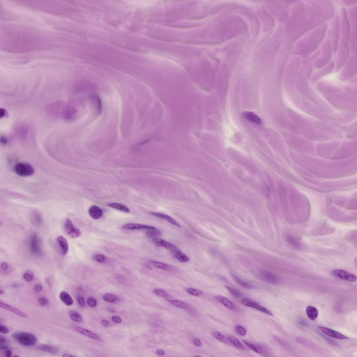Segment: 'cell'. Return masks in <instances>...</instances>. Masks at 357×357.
Instances as JSON below:
<instances>
[{"label": "cell", "instance_id": "1", "mask_svg": "<svg viewBox=\"0 0 357 357\" xmlns=\"http://www.w3.org/2000/svg\"><path fill=\"white\" fill-rule=\"evenodd\" d=\"M12 337L18 343L26 346H34L38 341L36 336L29 332H15L12 334Z\"/></svg>", "mask_w": 357, "mask_h": 357}, {"label": "cell", "instance_id": "2", "mask_svg": "<svg viewBox=\"0 0 357 357\" xmlns=\"http://www.w3.org/2000/svg\"><path fill=\"white\" fill-rule=\"evenodd\" d=\"M30 251L32 255L41 256L43 254L42 243L41 239L36 233L31 235L29 241Z\"/></svg>", "mask_w": 357, "mask_h": 357}, {"label": "cell", "instance_id": "3", "mask_svg": "<svg viewBox=\"0 0 357 357\" xmlns=\"http://www.w3.org/2000/svg\"><path fill=\"white\" fill-rule=\"evenodd\" d=\"M76 102L71 101L65 104L62 118L67 120H72L77 118L79 110Z\"/></svg>", "mask_w": 357, "mask_h": 357}, {"label": "cell", "instance_id": "4", "mask_svg": "<svg viewBox=\"0 0 357 357\" xmlns=\"http://www.w3.org/2000/svg\"><path fill=\"white\" fill-rule=\"evenodd\" d=\"M243 342L248 347L257 354L265 356H269L271 354L270 348L267 346L261 344H253L243 340Z\"/></svg>", "mask_w": 357, "mask_h": 357}, {"label": "cell", "instance_id": "5", "mask_svg": "<svg viewBox=\"0 0 357 357\" xmlns=\"http://www.w3.org/2000/svg\"><path fill=\"white\" fill-rule=\"evenodd\" d=\"M15 171L18 175L22 176H32L34 173V169L32 166L26 163L17 164L15 166Z\"/></svg>", "mask_w": 357, "mask_h": 357}, {"label": "cell", "instance_id": "6", "mask_svg": "<svg viewBox=\"0 0 357 357\" xmlns=\"http://www.w3.org/2000/svg\"><path fill=\"white\" fill-rule=\"evenodd\" d=\"M65 104L63 102H57L49 105L47 108L48 113L55 117H62Z\"/></svg>", "mask_w": 357, "mask_h": 357}, {"label": "cell", "instance_id": "7", "mask_svg": "<svg viewBox=\"0 0 357 357\" xmlns=\"http://www.w3.org/2000/svg\"><path fill=\"white\" fill-rule=\"evenodd\" d=\"M332 273L334 276L342 280L350 282H355L356 280V277L355 274L344 270H334Z\"/></svg>", "mask_w": 357, "mask_h": 357}, {"label": "cell", "instance_id": "8", "mask_svg": "<svg viewBox=\"0 0 357 357\" xmlns=\"http://www.w3.org/2000/svg\"><path fill=\"white\" fill-rule=\"evenodd\" d=\"M241 303L246 306L253 308L257 309V310L261 311L268 315L271 316H273L271 312L268 310L267 309L251 299L243 298L241 299Z\"/></svg>", "mask_w": 357, "mask_h": 357}, {"label": "cell", "instance_id": "9", "mask_svg": "<svg viewBox=\"0 0 357 357\" xmlns=\"http://www.w3.org/2000/svg\"><path fill=\"white\" fill-rule=\"evenodd\" d=\"M64 229L67 234L74 238L80 236L81 235V231L74 226L72 222L69 218L67 219L65 221Z\"/></svg>", "mask_w": 357, "mask_h": 357}, {"label": "cell", "instance_id": "10", "mask_svg": "<svg viewBox=\"0 0 357 357\" xmlns=\"http://www.w3.org/2000/svg\"><path fill=\"white\" fill-rule=\"evenodd\" d=\"M260 276L263 280L270 284H276L279 282L278 277L268 270L261 271L260 272Z\"/></svg>", "mask_w": 357, "mask_h": 357}, {"label": "cell", "instance_id": "11", "mask_svg": "<svg viewBox=\"0 0 357 357\" xmlns=\"http://www.w3.org/2000/svg\"><path fill=\"white\" fill-rule=\"evenodd\" d=\"M319 328L321 331L327 336L332 338L338 339H346L349 338L347 336L343 335L334 330L327 327L319 326Z\"/></svg>", "mask_w": 357, "mask_h": 357}, {"label": "cell", "instance_id": "12", "mask_svg": "<svg viewBox=\"0 0 357 357\" xmlns=\"http://www.w3.org/2000/svg\"><path fill=\"white\" fill-rule=\"evenodd\" d=\"M153 241L156 245L167 248L171 251V253L178 248L173 244L159 238H154Z\"/></svg>", "mask_w": 357, "mask_h": 357}, {"label": "cell", "instance_id": "13", "mask_svg": "<svg viewBox=\"0 0 357 357\" xmlns=\"http://www.w3.org/2000/svg\"><path fill=\"white\" fill-rule=\"evenodd\" d=\"M0 307L1 308L11 312L20 317L24 318L28 317L27 315L23 312L1 301H0Z\"/></svg>", "mask_w": 357, "mask_h": 357}, {"label": "cell", "instance_id": "14", "mask_svg": "<svg viewBox=\"0 0 357 357\" xmlns=\"http://www.w3.org/2000/svg\"><path fill=\"white\" fill-rule=\"evenodd\" d=\"M123 229L127 230H136L141 229L148 230L156 229L151 226L138 224V223H129L125 225Z\"/></svg>", "mask_w": 357, "mask_h": 357}, {"label": "cell", "instance_id": "15", "mask_svg": "<svg viewBox=\"0 0 357 357\" xmlns=\"http://www.w3.org/2000/svg\"><path fill=\"white\" fill-rule=\"evenodd\" d=\"M89 97L91 102L96 108L97 114L99 115L101 113L102 110L101 100L99 96L96 94H93L89 96Z\"/></svg>", "mask_w": 357, "mask_h": 357}, {"label": "cell", "instance_id": "16", "mask_svg": "<svg viewBox=\"0 0 357 357\" xmlns=\"http://www.w3.org/2000/svg\"><path fill=\"white\" fill-rule=\"evenodd\" d=\"M57 241L60 247L61 253L63 255H66L69 249V243L67 240L63 236H59L57 238Z\"/></svg>", "mask_w": 357, "mask_h": 357}, {"label": "cell", "instance_id": "17", "mask_svg": "<svg viewBox=\"0 0 357 357\" xmlns=\"http://www.w3.org/2000/svg\"><path fill=\"white\" fill-rule=\"evenodd\" d=\"M74 329L75 331L78 332V333L83 334V335L88 336V337L93 339H94L97 340L98 341H102V340L101 339L99 336H97V334L93 333V332L89 331V330L79 327H74Z\"/></svg>", "mask_w": 357, "mask_h": 357}, {"label": "cell", "instance_id": "18", "mask_svg": "<svg viewBox=\"0 0 357 357\" xmlns=\"http://www.w3.org/2000/svg\"><path fill=\"white\" fill-rule=\"evenodd\" d=\"M36 349L42 351L48 352L53 354H58L59 352L58 348L56 346L49 345V344H42L36 347Z\"/></svg>", "mask_w": 357, "mask_h": 357}, {"label": "cell", "instance_id": "19", "mask_svg": "<svg viewBox=\"0 0 357 357\" xmlns=\"http://www.w3.org/2000/svg\"><path fill=\"white\" fill-rule=\"evenodd\" d=\"M215 299L230 310H236V307L235 304L226 297L222 296H217L215 297Z\"/></svg>", "mask_w": 357, "mask_h": 357}, {"label": "cell", "instance_id": "20", "mask_svg": "<svg viewBox=\"0 0 357 357\" xmlns=\"http://www.w3.org/2000/svg\"><path fill=\"white\" fill-rule=\"evenodd\" d=\"M14 132L18 137L24 138L28 134V128L26 125L20 123L16 126Z\"/></svg>", "mask_w": 357, "mask_h": 357}, {"label": "cell", "instance_id": "21", "mask_svg": "<svg viewBox=\"0 0 357 357\" xmlns=\"http://www.w3.org/2000/svg\"><path fill=\"white\" fill-rule=\"evenodd\" d=\"M89 214L92 218L98 219L102 217L103 212L101 209L97 206H93L89 209Z\"/></svg>", "mask_w": 357, "mask_h": 357}, {"label": "cell", "instance_id": "22", "mask_svg": "<svg viewBox=\"0 0 357 357\" xmlns=\"http://www.w3.org/2000/svg\"><path fill=\"white\" fill-rule=\"evenodd\" d=\"M243 116L246 120L250 122L257 125L261 124L262 121L260 118L253 112H245L243 113Z\"/></svg>", "mask_w": 357, "mask_h": 357}, {"label": "cell", "instance_id": "23", "mask_svg": "<svg viewBox=\"0 0 357 357\" xmlns=\"http://www.w3.org/2000/svg\"><path fill=\"white\" fill-rule=\"evenodd\" d=\"M150 214L152 216H155L159 218H163L165 219L168 221V222L171 223L176 226L180 227V225L177 221L174 220V219L172 218L171 217L168 216L167 215L164 214L162 213H160L159 212H152L150 213Z\"/></svg>", "mask_w": 357, "mask_h": 357}, {"label": "cell", "instance_id": "24", "mask_svg": "<svg viewBox=\"0 0 357 357\" xmlns=\"http://www.w3.org/2000/svg\"><path fill=\"white\" fill-rule=\"evenodd\" d=\"M149 264L155 267V268L167 271H172L174 270V268L173 267L167 264L163 263L162 262L151 261L149 262Z\"/></svg>", "mask_w": 357, "mask_h": 357}, {"label": "cell", "instance_id": "25", "mask_svg": "<svg viewBox=\"0 0 357 357\" xmlns=\"http://www.w3.org/2000/svg\"><path fill=\"white\" fill-rule=\"evenodd\" d=\"M172 254L174 257L180 262L186 263L188 262L190 260L188 256L178 248Z\"/></svg>", "mask_w": 357, "mask_h": 357}, {"label": "cell", "instance_id": "26", "mask_svg": "<svg viewBox=\"0 0 357 357\" xmlns=\"http://www.w3.org/2000/svg\"><path fill=\"white\" fill-rule=\"evenodd\" d=\"M61 300L67 306H71L73 305V299L68 293L65 291H62L59 295Z\"/></svg>", "mask_w": 357, "mask_h": 357}, {"label": "cell", "instance_id": "27", "mask_svg": "<svg viewBox=\"0 0 357 357\" xmlns=\"http://www.w3.org/2000/svg\"><path fill=\"white\" fill-rule=\"evenodd\" d=\"M306 312L308 317L309 319L314 321L319 315V311L315 307L309 306L307 308Z\"/></svg>", "mask_w": 357, "mask_h": 357}, {"label": "cell", "instance_id": "28", "mask_svg": "<svg viewBox=\"0 0 357 357\" xmlns=\"http://www.w3.org/2000/svg\"><path fill=\"white\" fill-rule=\"evenodd\" d=\"M232 276L234 280L235 281V282L237 284L239 285L240 286L243 287V288L248 289H252L255 288V287H254L253 285L250 284L249 283L241 280V279H240L237 276L235 275V274H232Z\"/></svg>", "mask_w": 357, "mask_h": 357}, {"label": "cell", "instance_id": "29", "mask_svg": "<svg viewBox=\"0 0 357 357\" xmlns=\"http://www.w3.org/2000/svg\"><path fill=\"white\" fill-rule=\"evenodd\" d=\"M31 220L33 224L37 226L41 225L43 223L41 216L37 212H34L32 213Z\"/></svg>", "mask_w": 357, "mask_h": 357}, {"label": "cell", "instance_id": "30", "mask_svg": "<svg viewBox=\"0 0 357 357\" xmlns=\"http://www.w3.org/2000/svg\"><path fill=\"white\" fill-rule=\"evenodd\" d=\"M108 207H111L113 208L117 209L121 211H122L123 212H130V210L128 207L124 206V205L118 204V203H110L108 204Z\"/></svg>", "mask_w": 357, "mask_h": 357}, {"label": "cell", "instance_id": "31", "mask_svg": "<svg viewBox=\"0 0 357 357\" xmlns=\"http://www.w3.org/2000/svg\"><path fill=\"white\" fill-rule=\"evenodd\" d=\"M229 341L233 344L236 348L239 350H243V346L237 338L232 336H230L228 338Z\"/></svg>", "mask_w": 357, "mask_h": 357}, {"label": "cell", "instance_id": "32", "mask_svg": "<svg viewBox=\"0 0 357 357\" xmlns=\"http://www.w3.org/2000/svg\"><path fill=\"white\" fill-rule=\"evenodd\" d=\"M69 316L72 319L77 322H80L83 320L81 315L76 311H71L70 312Z\"/></svg>", "mask_w": 357, "mask_h": 357}, {"label": "cell", "instance_id": "33", "mask_svg": "<svg viewBox=\"0 0 357 357\" xmlns=\"http://www.w3.org/2000/svg\"><path fill=\"white\" fill-rule=\"evenodd\" d=\"M104 300L108 302H114L116 300L117 297L112 293H107L105 294L103 297Z\"/></svg>", "mask_w": 357, "mask_h": 357}, {"label": "cell", "instance_id": "34", "mask_svg": "<svg viewBox=\"0 0 357 357\" xmlns=\"http://www.w3.org/2000/svg\"><path fill=\"white\" fill-rule=\"evenodd\" d=\"M161 234V232L157 229L148 230L146 234L147 236L149 238H153L159 236Z\"/></svg>", "mask_w": 357, "mask_h": 357}, {"label": "cell", "instance_id": "35", "mask_svg": "<svg viewBox=\"0 0 357 357\" xmlns=\"http://www.w3.org/2000/svg\"><path fill=\"white\" fill-rule=\"evenodd\" d=\"M225 287L229 292L235 298L238 299L241 297V293L238 291L229 286H225Z\"/></svg>", "mask_w": 357, "mask_h": 357}, {"label": "cell", "instance_id": "36", "mask_svg": "<svg viewBox=\"0 0 357 357\" xmlns=\"http://www.w3.org/2000/svg\"><path fill=\"white\" fill-rule=\"evenodd\" d=\"M170 302L176 307L180 308L185 309L187 307L185 303L179 300H172L170 301Z\"/></svg>", "mask_w": 357, "mask_h": 357}, {"label": "cell", "instance_id": "37", "mask_svg": "<svg viewBox=\"0 0 357 357\" xmlns=\"http://www.w3.org/2000/svg\"><path fill=\"white\" fill-rule=\"evenodd\" d=\"M34 275L32 271H28L26 272L23 275V278L24 280L28 282H31L34 280Z\"/></svg>", "mask_w": 357, "mask_h": 357}, {"label": "cell", "instance_id": "38", "mask_svg": "<svg viewBox=\"0 0 357 357\" xmlns=\"http://www.w3.org/2000/svg\"><path fill=\"white\" fill-rule=\"evenodd\" d=\"M235 331L237 333L241 336H244L247 333V331L243 326L241 325H237L235 327Z\"/></svg>", "mask_w": 357, "mask_h": 357}, {"label": "cell", "instance_id": "39", "mask_svg": "<svg viewBox=\"0 0 357 357\" xmlns=\"http://www.w3.org/2000/svg\"><path fill=\"white\" fill-rule=\"evenodd\" d=\"M187 291L189 294L195 296H199V295H202L203 294L202 291L194 288H188Z\"/></svg>", "mask_w": 357, "mask_h": 357}, {"label": "cell", "instance_id": "40", "mask_svg": "<svg viewBox=\"0 0 357 357\" xmlns=\"http://www.w3.org/2000/svg\"><path fill=\"white\" fill-rule=\"evenodd\" d=\"M88 304L91 307H95L97 304V301L96 299L93 297H89L87 299Z\"/></svg>", "mask_w": 357, "mask_h": 357}, {"label": "cell", "instance_id": "41", "mask_svg": "<svg viewBox=\"0 0 357 357\" xmlns=\"http://www.w3.org/2000/svg\"><path fill=\"white\" fill-rule=\"evenodd\" d=\"M154 292L158 296L161 297H165L167 296V292L162 289H157L154 290Z\"/></svg>", "mask_w": 357, "mask_h": 357}, {"label": "cell", "instance_id": "42", "mask_svg": "<svg viewBox=\"0 0 357 357\" xmlns=\"http://www.w3.org/2000/svg\"><path fill=\"white\" fill-rule=\"evenodd\" d=\"M286 239L287 241L291 245H292L293 246H294L296 247H298L299 246V244H298L297 241L292 237H287Z\"/></svg>", "mask_w": 357, "mask_h": 357}, {"label": "cell", "instance_id": "43", "mask_svg": "<svg viewBox=\"0 0 357 357\" xmlns=\"http://www.w3.org/2000/svg\"><path fill=\"white\" fill-rule=\"evenodd\" d=\"M95 259L98 262L102 263L104 262L105 260L106 257L103 254H98L95 256Z\"/></svg>", "mask_w": 357, "mask_h": 357}, {"label": "cell", "instance_id": "44", "mask_svg": "<svg viewBox=\"0 0 357 357\" xmlns=\"http://www.w3.org/2000/svg\"><path fill=\"white\" fill-rule=\"evenodd\" d=\"M38 302L41 305L45 306L48 305L49 303L48 299L44 297H40L38 299Z\"/></svg>", "mask_w": 357, "mask_h": 357}, {"label": "cell", "instance_id": "45", "mask_svg": "<svg viewBox=\"0 0 357 357\" xmlns=\"http://www.w3.org/2000/svg\"><path fill=\"white\" fill-rule=\"evenodd\" d=\"M213 336L215 338L219 341H222L224 339V336L220 332L218 331L215 332L213 333Z\"/></svg>", "mask_w": 357, "mask_h": 357}, {"label": "cell", "instance_id": "46", "mask_svg": "<svg viewBox=\"0 0 357 357\" xmlns=\"http://www.w3.org/2000/svg\"><path fill=\"white\" fill-rule=\"evenodd\" d=\"M10 332V330L7 327L3 325H0V332L1 333L7 334L9 333Z\"/></svg>", "mask_w": 357, "mask_h": 357}, {"label": "cell", "instance_id": "47", "mask_svg": "<svg viewBox=\"0 0 357 357\" xmlns=\"http://www.w3.org/2000/svg\"><path fill=\"white\" fill-rule=\"evenodd\" d=\"M77 301L79 304L80 306L83 307L85 305V299L83 297L80 295L77 296Z\"/></svg>", "mask_w": 357, "mask_h": 357}, {"label": "cell", "instance_id": "48", "mask_svg": "<svg viewBox=\"0 0 357 357\" xmlns=\"http://www.w3.org/2000/svg\"><path fill=\"white\" fill-rule=\"evenodd\" d=\"M112 320L114 323H120L122 322V320L121 318L118 316H114L112 317Z\"/></svg>", "mask_w": 357, "mask_h": 357}, {"label": "cell", "instance_id": "49", "mask_svg": "<svg viewBox=\"0 0 357 357\" xmlns=\"http://www.w3.org/2000/svg\"><path fill=\"white\" fill-rule=\"evenodd\" d=\"M7 116V113L5 109L4 108H1L0 110V117L1 118Z\"/></svg>", "mask_w": 357, "mask_h": 357}, {"label": "cell", "instance_id": "50", "mask_svg": "<svg viewBox=\"0 0 357 357\" xmlns=\"http://www.w3.org/2000/svg\"><path fill=\"white\" fill-rule=\"evenodd\" d=\"M35 290L38 292H41L42 291L43 287L40 284H37L35 285L34 286Z\"/></svg>", "mask_w": 357, "mask_h": 357}, {"label": "cell", "instance_id": "51", "mask_svg": "<svg viewBox=\"0 0 357 357\" xmlns=\"http://www.w3.org/2000/svg\"><path fill=\"white\" fill-rule=\"evenodd\" d=\"M1 269L4 271L7 270L9 268V266L8 264L5 262H3L1 264Z\"/></svg>", "mask_w": 357, "mask_h": 357}, {"label": "cell", "instance_id": "52", "mask_svg": "<svg viewBox=\"0 0 357 357\" xmlns=\"http://www.w3.org/2000/svg\"><path fill=\"white\" fill-rule=\"evenodd\" d=\"M6 342H7V339L4 337V336H0V344L1 345H3Z\"/></svg>", "mask_w": 357, "mask_h": 357}, {"label": "cell", "instance_id": "53", "mask_svg": "<svg viewBox=\"0 0 357 357\" xmlns=\"http://www.w3.org/2000/svg\"><path fill=\"white\" fill-rule=\"evenodd\" d=\"M1 142L3 144H7L8 142L7 139L5 136H1Z\"/></svg>", "mask_w": 357, "mask_h": 357}, {"label": "cell", "instance_id": "54", "mask_svg": "<svg viewBox=\"0 0 357 357\" xmlns=\"http://www.w3.org/2000/svg\"><path fill=\"white\" fill-rule=\"evenodd\" d=\"M193 342L195 345L197 346H200L201 345V342L198 339H195L193 340Z\"/></svg>", "mask_w": 357, "mask_h": 357}, {"label": "cell", "instance_id": "55", "mask_svg": "<svg viewBox=\"0 0 357 357\" xmlns=\"http://www.w3.org/2000/svg\"><path fill=\"white\" fill-rule=\"evenodd\" d=\"M102 325L104 327H107L109 325V323L108 321L105 319H103L101 321Z\"/></svg>", "mask_w": 357, "mask_h": 357}, {"label": "cell", "instance_id": "56", "mask_svg": "<svg viewBox=\"0 0 357 357\" xmlns=\"http://www.w3.org/2000/svg\"><path fill=\"white\" fill-rule=\"evenodd\" d=\"M157 354L159 356H162L165 354V352L164 351L161 350H158L156 352Z\"/></svg>", "mask_w": 357, "mask_h": 357}, {"label": "cell", "instance_id": "57", "mask_svg": "<svg viewBox=\"0 0 357 357\" xmlns=\"http://www.w3.org/2000/svg\"><path fill=\"white\" fill-rule=\"evenodd\" d=\"M12 354V351L10 350H7L6 352V356L7 357H10L11 356Z\"/></svg>", "mask_w": 357, "mask_h": 357}, {"label": "cell", "instance_id": "58", "mask_svg": "<svg viewBox=\"0 0 357 357\" xmlns=\"http://www.w3.org/2000/svg\"><path fill=\"white\" fill-rule=\"evenodd\" d=\"M7 348L8 346L7 345H4V344L1 345V347H0V350H7Z\"/></svg>", "mask_w": 357, "mask_h": 357}, {"label": "cell", "instance_id": "59", "mask_svg": "<svg viewBox=\"0 0 357 357\" xmlns=\"http://www.w3.org/2000/svg\"><path fill=\"white\" fill-rule=\"evenodd\" d=\"M62 356L63 357H74L73 355L69 354H63Z\"/></svg>", "mask_w": 357, "mask_h": 357}, {"label": "cell", "instance_id": "60", "mask_svg": "<svg viewBox=\"0 0 357 357\" xmlns=\"http://www.w3.org/2000/svg\"><path fill=\"white\" fill-rule=\"evenodd\" d=\"M46 282L47 284H48L49 285H50L51 282H50V279L47 278V279H46Z\"/></svg>", "mask_w": 357, "mask_h": 357}, {"label": "cell", "instance_id": "61", "mask_svg": "<svg viewBox=\"0 0 357 357\" xmlns=\"http://www.w3.org/2000/svg\"><path fill=\"white\" fill-rule=\"evenodd\" d=\"M4 293H5L4 291L3 290H2V289L1 288V289H0V294H1V295L3 294H4Z\"/></svg>", "mask_w": 357, "mask_h": 357}, {"label": "cell", "instance_id": "62", "mask_svg": "<svg viewBox=\"0 0 357 357\" xmlns=\"http://www.w3.org/2000/svg\"><path fill=\"white\" fill-rule=\"evenodd\" d=\"M18 286V284H14L13 285V287H14V288H17V287Z\"/></svg>", "mask_w": 357, "mask_h": 357}]
</instances>
